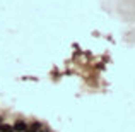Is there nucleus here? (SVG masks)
Returning <instances> with one entry per match:
<instances>
[{"label": "nucleus", "mask_w": 135, "mask_h": 132, "mask_svg": "<svg viewBox=\"0 0 135 132\" xmlns=\"http://www.w3.org/2000/svg\"><path fill=\"white\" fill-rule=\"evenodd\" d=\"M0 124H2V117H0Z\"/></svg>", "instance_id": "obj_5"}, {"label": "nucleus", "mask_w": 135, "mask_h": 132, "mask_svg": "<svg viewBox=\"0 0 135 132\" xmlns=\"http://www.w3.org/2000/svg\"><path fill=\"white\" fill-rule=\"evenodd\" d=\"M41 129H43V124L38 122V120H34V122L27 124V132H40Z\"/></svg>", "instance_id": "obj_2"}, {"label": "nucleus", "mask_w": 135, "mask_h": 132, "mask_svg": "<svg viewBox=\"0 0 135 132\" xmlns=\"http://www.w3.org/2000/svg\"><path fill=\"white\" fill-rule=\"evenodd\" d=\"M40 132H50V130H48V129H45V127H43V129H41Z\"/></svg>", "instance_id": "obj_4"}, {"label": "nucleus", "mask_w": 135, "mask_h": 132, "mask_svg": "<svg viewBox=\"0 0 135 132\" xmlns=\"http://www.w3.org/2000/svg\"><path fill=\"white\" fill-rule=\"evenodd\" d=\"M12 127H14V132H27V122L22 119H17Z\"/></svg>", "instance_id": "obj_1"}, {"label": "nucleus", "mask_w": 135, "mask_h": 132, "mask_svg": "<svg viewBox=\"0 0 135 132\" xmlns=\"http://www.w3.org/2000/svg\"><path fill=\"white\" fill-rule=\"evenodd\" d=\"M0 132H14V127L10 124H0Z\"/></svg>", "instance_id": "obj_3"}]
</instances>
